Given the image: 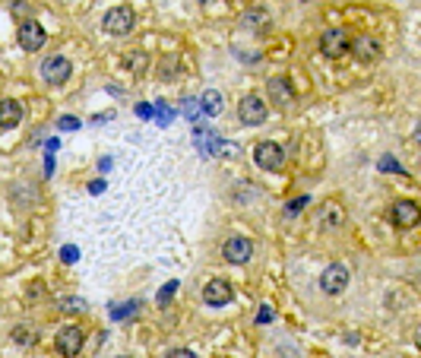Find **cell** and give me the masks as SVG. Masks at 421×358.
I'll return each instance as SVG.
<instances>
[{
  "label": "cell",
  "mask_w": 421,
  "mask_h": 358,
  "mask_svg": "<svg viewBox=\"0 0 421 358\" xmlns=\"http://www.w3.org/2000/svg\"><path fill=\"white\" fill-rule=\"evenodd\" d=\"M314 222H317L320 232L336 234V232H342V225H346V209L339 207L336 200H326V203H320V207H317Z\"/></svg>",
  "instance_id": "1"
},
{
  "label": "cell",
  "mask_w": 421,
  "mask_h": 358,
  "mask_svg": "<svg viewBox=\"0 0 421 358\" xmlns=\"http://www.w3.org/2000/svg\"><path fill=\"white\" fill-rule=\"evenodd\" d=\"M184 114L190 117V121H194V117L200 114V102H194V98H187V102H184Z\"/></svg>",
  "instance_id": "26"
},
{
  "label": "cell",
  "mask_w": 421,
  "mask_h": 358,
  "mask_svg": "<svg viewBox=\"0 0 421 358\" xmlns=\"http://www.w3.org/2000/svg\"><path fill=\"white\" fill-rule=\"evenodd\" d=\"M266 89H270V102L276 105L279 111H289L291 105H295V92H291L289 80H282V76L270 80V83H266Z\"/></svg>",
  "instance_id": "13"
},
{
  "label": "cell",
  "mask_w": 421,
  "mask_h": 358,
  "mask_svg": "<svg viewBox=\"0 0 421 358\" xmlns=\"http://www.w3.org/2000/svg\"><path fill=\"white\" fill-rule=\"evenodd\" d=\"M349 279H352L349 267H342V263H332V267H326L323 276H320V289H323L326 295H342V292L349 289Z\"/></svg>",
  "instance_id": "3"
},
{
  "label": "cell",
  "mask_w": 421,
  "mask_h": 358,
  "mask_svg": "<svg viewBox=\"0 0 421 358\" xmlns=\"http://www.w3.org/2000/svg\"><path fill=\"white\" fill-rule=\"evenodd\" d=\"M254 162L263 168V172H279V168L285 165V152L279 143H257Z\"/></svg>",
  "instance_id": "5"
},
{
  "label": "cell",
  "mask_w": 421,
  "mask_h": 358,
  "mask_svg": "<svg viewBox=\"0 0 421 358\" xmlns=\"http://www.w3.org/2000/svg\"><path fill=\"white\" fill-rule=\"evenodd\" d=\"M124 64L133 70V73H139V70L146 67V54H143V51H127V54H124Z\"/></svg>",
  "instance_id": "20"
},
{
  "label": "cell",
  "mask_w": 421,
  "mask_h": 358,
  "mask_svg": "<svg viewBox=\"0 0 421 358\" xmlns=\"http://www.w3.org/2000/svg\"><path fill=\"white\" fill-rule=\"evenodd\" d=\"M20 121H22V105L13 102V98H3L0 102V127L3 130H13Z\"/></svg>",
  "instance_id": "15"
},
{
  "label": "cell",
  "mask_w": 421,
  "mask_h": 358,
  "mask_svg": "<svg viewBox=\"0 0 421 358\" xmlns=\"http://www.w3.org/2000/svg\"><path fill=\"white\" fill-rule=\"evenodd\" d=\"M13 13H20V16H26V13H29L26 0H13Z\"/></svg>",
  "instance_id": "30"
},
{
  "label": "cell",
  "mask_w": 421,
  "mask_h": 358,
  "mask_svg": "<svg viewBox=\"0 0 421 358\" xmlns=\"http://www.w3.org/2000/svg\"><path fill=\"white\" fill-rule=\"evenodd\" d=\"M83 343H86V333L79 330V327H61L54 336V349L67 358L79 355V352H83Z\"/></svg>",
  "instance_id": "4"
},
{
  "label": "cell",
  "mask_w": 421,
  "mask_h": 358,
  "mask_svg": "<svg viewBox=\"0 0 421 358\" xmlns=\"http://www.w3.org/2000/svg\"><path fill=\"white\" fill-rule=\"evenodd\" d=\"M137 114L139 117H152V105H137Z\"/></svg>",
  "instance_id": "31"
},
{
  "label": "cell",
  "mask_w": 421,
  "mask_h": 358,
  "mask_svg": "<svg viewBox=\"0 0 421 358\" xmlns=\"http://www.w3.org/2000/svg\"><path fill=\"white\" fill-rule=\"evenodd\" d=\"M105 191V181H92L89 184V193H102Z\"/></svg>",
  "instance_id": "32"
},
{
  "label": "cell",
  "mask_w": 421,
  "mask_h": 358,
  "mask_svg": "<svg viewBox=\"0 0 421 358\" xmlns=\"http://www.w3.org/2000/svg\"><path fill=\"white\" fill-rule=\"evenodd\" d=\"M13 339H16V343H22V345H32V343H35V333L29 330V327H16V330H13Z\"/></svg>",
  "instance_id": "21"
},
{
  "label": "cell",
  "mask_w": 421,
  "mask_h": 358,
  "mask_svg": "<svg viewBox=\"0 0 421 358\" xmlns=\"http://www.w3.org/2000/svg\"><path fill=\"white\" fill-rule=\"evenodd\" d=\"M16 38H20V48H22V51H42V45L48 42L45 29L38 26L35 20H26V22H22L20 32H16Z\"/></svg>",
  "instance_id": "9"
},
{
  "label": "cell",
  "mask_w": 421,
  "mask_h": 358,
  "mask_svg": "<svg viewBox=\"0 0 421 358\" xmlns=\"http://www.w3.org/2000/svg\"><path fill=\"white\" fill-rule=\"evenodd\" d=\"M61 257H63V263H76V260H79V251H76L73 244H70V248L61 251Z\"/></svg>",
  "instance_id": "28"
},
{
  "label": "cell",
  "mask_w": 421,
  "mask_h": 358,
  "mask_svg": "<svg viewBox=\"0 0 421 358\" xmlns=\"http://www.w3.org/2000/svg\"><path fill=\"white\" fill-rule=\"evenodd\" d=\"M159 121H162V124H168V121H171V111L162 108V111H159Z\"/></svg>",
  "instance_id": "33"
},
{
  "label": "cell",
  "mask_w": 421,
  "mask_h": 358,
  "mask_svg": "<svg viewBox=\"0 0 421 358\" xmlns=\"http://www.w3.org/2000/svg\"><path fill=\"white\" fill-rule=\"evenodd\" d=\"M76 127H79L76 117H61V130H76Z\"/></svg>",
  "instance_id": "29"
},
{
  "label": "cell",
  "mask_w": 421,
  "mask_h": 358,
  "mask_svg": "<svg viewBox=\"0 0 421 358\" xmlns=\"http://www.w3.org/2000/svg\"><path fill=\"white\" fill-rule=\"evenodd\" d=\"M194 143H197V149H200V156H215V152H219V137L209 133L206 127H200V130L194 133Z\"/></svg>",
  "instance_id": "17"
},
{
  "label": "cell",
  "mask_w": 421,
  "mask_h": 358,
  "mask_svg": "<svg viewBox=\"0 0 421 358\" xmlns=\"http://www.w3.org/2000/svg\"><path fill=\"white\" fill-rule=\"evenodd\" d=\"M276 320V308L273 304H260V314H257V324H270Z\"/></svg>",
  "instance_id": "23"
},
{
  "label": "cell",
  "mask_w": 421,
  "mask_h": 358,
  "mask_svg": "<svg viewBox=\"0 0 421 358\" xmlns=\"http://www.w3.org/2000/svg\"><path fill=\"white\" fill-rule=\"evenodd\" d=\"M273 26L270 13H263V10H247V13L241 16V29H247V32H266V29Z\"/></svg>",
  "instance_id": "16"
},
{
  "label": "cell",
  "mask_w": 421,
  "mask_h": 358,
  "mask_svg": "<svg viewBox=\"0 0 421 358\" xmlns=\"http://www.w3.org/2000/svg\"><path fill=\"white\" fill-rule=\"evenodd\" d=\"M238 117H241V124H263L266 121V105H263L260 96H244L238 102Z\"/></svg>",
  "instance_id": "10"
},
{
  "label": "cell",
  "mask_w": 421,
  "mask_h": 358,
  "mask_svg": "<svg viewBox=\"0 0 421 358\" xmlns=\"http://www.w3.org/2000/svg\"><path fill=\"white\" fill-rule=\"evenodd\" d=\"M418 222V207L412 200H396L393 203V225L396 228H412Z\"/></svg>",
  "instance_id": "14"
},
{
  "label": "cell",
  "mask_w": 421,
  "mask_h": 358,
  "mask_svg": "<svg viewBox=\"0 0 421 358\" xmlns=\"http://www.w3.org/2000/svg\"><path fill=\"white\" fill-rule=\"evenodd\" d=\"M307 203H311V200H307V197H298V200H291L289 207H285V213H289V216H298L304 207H307Z\"/></svg>",
  "instance_id": "24"
},
{
  "label": "cell",
  "mask_w": 421,
  "mask_h": 358,
  "mask_svg": "<svg viewBox=\"0 0 421 358\" xmlns=\"http://www.w3.org/2000/svg\"><path fill=\"white\" fill-rule=\"evenodd\" d=\"M349 51H352L361 64H374V61H380V54H383L380 42H377V38H371V35H358L355 42H349Z\"/></svg>",
  "instance_id": "11"
},
{
  "label": "cell",
  "mask_w": 421,
  "mask_h": 358,
  "mask_svg": "<svg viewBox=\"0 0 421 358\" xmlns=\"http://www.w3.org/2000/svg\"><path fill=\"white\" fill-rule=\"evenodd\" d=\"M222 257H225L228 263H247L250 257H254V241L250 238H228L225 248H222Z\"/></svg>",
  "instance_id": "12"
},
{
  "label": "cell",
  "mask_w": 421,
  "mask_h": 358,
  "mask_svg": "<svg viewBox=\"0 0 421 358\" xmlns=\"http://www.w3.org/2000/svg\"><path fill=\"white\" fill-rule=\"evenodd\" d=\"M70 73H73V67H70L67 57L51 54V57H45V61H42V76L48 80L51 86H63L70 80Z\"/></svg>",
  "instance_id": "7"
},
{
  "label": "cell",
  "mask_w": 421,
  "mask_h": 358,
  "mask_svg": "<svg viewBox=\"0 0 421 358\" xmlns=\"http://www.w3.org/2000/svg\"><path fill=\"white\" fill-rule=\"evenodd\" d=\"M139 311V301H127V304H121V308H111V317L114 320H127V317H133Z\"/></svg>",
  "instance_id": "19"
},
{
  "label": "cell",
  "mask_w": 421,
  "mask_h": 358,
  "mask_svg": "<svg viewBox=\"0 0 421 358\" xmlns=\"http://www.w3.org/2000/svg\"><path fill=\"white\" fill-rule=\"evenodd\" d=\"M83 308H86L83 298H63V301H61V311H63V314H67V311H70V314H76V311H83Z\"/></svg>",
  "instance_id": "22"
},
{
  "label": "cell",
  "mask_w": 421,
  "mask_h": 358,
  "mask_svg": "<svg viewBox=\"0 0 421 358\" xmlns=\"http://www.w3.org/2000/svg\"><path fill=\"white\" fill-rule=\"evenodd\" d=\"M197 102H200V111H203V114H209V117L222 114V92L206 89L200 98H197Z\"/></svg>",
  "instance_id": "18"
},
{
  "label": "cell",
  "mask_w": 421,
  "mask_h": 358,
  "mask_svg": "<svg viewBox=\"0 0 421 358\" xmlns=\"http://www.w3.org/2000/svg\"><path fill=\"white\" fill-rule=\"evenodd\" d=\"M105 32L108 35H130L133 32V26H137V16H133V10L130 7H114V10H108L105 13Z\"/></svg>",
  "instance_id": "2"
},
{
  "label": "cell",
  "mask_w": 421,
  "mask_h": 358,
  "mask_svg": "<svg viewBox=\"0 0 421 358\" xmlns=\"http://www.w3.org/2000/svg\"><path fill=\"white\" fill-rule=\"evenodd\" d=\"M231 298H235V289H231L228 279H209V283L203 285V301H206L209 308H225Z\"/></svg>",
  "instance_id": "8"
},
{
  "label": "cell",
  "mask_w": 421,
  "mask_h": 358,
  "mask_svg": "<svg viewBox=\"0 0 421 358\" xmlns=\"http://www.w3.org/2000/svg\"><path fill=\"white\" fill-rule=\"evenodd\" d=\"M380 168H383V172H399V174H406V172H402V165H399V162H393V158H380Z\"/></svg>",
  "instance_id": "27"
},
{
  "label": "cell",
  "mask_w": 421,
  "mask_h": 358,
  "mask_svg": "<svg viewBox=\"0 0 421 358\" xmlns=\"http://www.w3.org/2000/svg\"><path fill=\"white\" fill-rule=\"evenodd\" d=\"M320 51H323L326 57H342L349 51V32L346 29H323L320 32Z\"/></svg>",
  "instance_id": "6"
},
{
  "label": "cell",
  "mask_w": 421,
  "mask_h": 358,
  "mask_svg": "<svg viewBox=\"0 0 421 358\" xmlns=\"http://www.w3.org/2000/svg\"><path fill=\"white\" fill-rule=\"evenodd\" d=\"M174 292H178V283H168L165 289L159 292V304H168V301H171V295H174Z\"/></svg>",
  "instance_id": "25"
}]
</instances>
